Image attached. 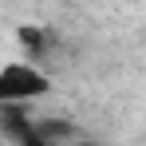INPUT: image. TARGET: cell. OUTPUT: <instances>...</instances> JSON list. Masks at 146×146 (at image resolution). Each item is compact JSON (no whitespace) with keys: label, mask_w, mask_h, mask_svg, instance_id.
I'll list each match as a JSON object with an SVG mask.
<instances>
[{"label":"cell","mask_w":146,"mask_h":146,"mask_svg":"<svg viewBox=\"0 0 146 146\" xmlns=\"http://www.w3.org/2000/svg\"><path fill=\"white\" fill-rule=\"evenodd\" d=\"M0 138L8 146H40L32 103H0Z\"/></svg>","instance_id":"7a4b0ae2"},{"label":"cell","mask_w":146,"mask_h":146,"mask_svg":"<svg viewBox=\"0 0 146 146\" xmlns=\"http://www.w3.org/2000/svg\"><path fill=\"white\" fill-rule=\"evenodd\" d=\"M51 75L36 59H12L0 67V103H40L51 95Z\"/></svg>","instance_id":"6da1fadb"},{"label":"cell","mask_w":146,"mask_h":146,"mask_svg":"<svg viewBox=\"0 0 146 146\" xmlns=\"http://www.w3.org/2000/svg\"><path fill=\"white\" fill-rule=\"evenodd\" d=\"M16 40H20L24 55H28V59H36V63L51 51V36H48L40 24H20V28H16Z\"/></svg>","instance_id":"277c9868"},{"label":"cell","mask_w":146,"mask_h":146,"mask_svg":"<svg viewBox=\"0 0 146 146\" xmlns=\"http://www.w3.org/2000/svg\"><path fill=\"white\" fill-rule=\"evenodd\" d=\"M71 138H79V130L63 115H36V142L40 146H59V142H71Z\"/></svg>","instance_id":"3957f363"}]
</instances>
